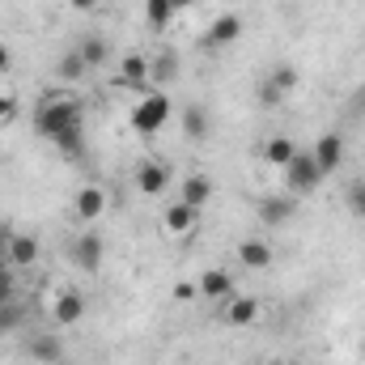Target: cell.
I'll list each match as a JSON object with an SVG mask.
<instances>
[{"label":"cell","mask_w":365,"mask_h":365,"mask_svg":"<svg viewBox=\"0 0 365 365\" xmlns=\"http://www.w3.org/2000/svg\"><path fill=\"white\" fill-rule=\"evenodd\" d=\"M170 187V170L162 162H140L136 166V191L140 195H162Z\"/></svg>","instance_id":"cell-9"},{"label":"cell","mask_w":365,"mask_h":365,"mask_svg":"<svg viewBox=\"0 0 365 365\" xmlns=\"http://www.w3.org/2000/svg\"><path fill=\"white\" fill-rule=\"evenodd\" d=\"M77 51H81V60H86L90 68H98V64H106V56H110L106 38H98V34H90V38H81V43H77Z\"/></svg>","instance_id":"cell-23"},{"label":"cell","mask_w":365,"mask_h":365,"mask_svg":"<svg viewBox=\"0 0 365 365\" xmlns=\"http://www.w3.org/2000/svg\"><path fill=\"white\" fill-rule=\"evenodd\" d=\"M73 212H77V221H98L106 212V191L102 187H81L77 200H73Z\"/></svg>","instance_id":"cell-13"},{"label":"cell","mask_w":365,"mask_h":365,"mask_svg":"<svg viewBox=\"0 0 365 365\" xmlns=\"http://www.w3.org/2000/svg\"><path fill=\"white\" fill-rule=\"evenodd\" d=\"M51 319H56L60 327H77V323L86 319V297H81L77 289H60V293L51 297Z\"/></svg>","instance_id":"cell-4"},{"label":"cell","mask_w":365,"mask_h":365,"mask_svg":"<svg viewBox=\"0 0 365 365\" xmlns=\"http://www.w3.org/2000/svg\"><path fill=\"white\" fill-rule=\"evenodd\" d=\"M280 179H284V191H289V195H310L319 182L327 179V175L319 170V162H314V153H310V149H297V158L280 170Z\"/></svg>","instance_id":"cell-3"},{"label":"cell","mask_w":365,"mask_h":365,"mask_svg":"<svg viewBox=\"0 0 365 365\" xmlns=\"http://www.w3.org/2000/svg\"><path fill=\"white\" fill-rule=\"evenodd\" d=\"M38 259V238L34 234H9V242H4V264L17 272V268H30Z\"/></svg>","instance_id":"cell-5"},{"label":"cell","mask_w":365,"mask_h":365,"mask_svg":"<svg viewBox=\"0 0 365 365\" xmlns=\"http://www.w3.org/2000/svg\"><path fill=\"white\" fill-rule=\"evenodd\" d=\"M0 170H4V162H0Z\"/></svg>","instance_id":"cell-33"},{"label":"cell","mask_w":365,"mask_h":365,"mask_svg":"<svg viewBox=\"0 0 365 365\" xmlns=\"http://www.w3.org/2000/svg\"><path fill=\"white\" fill-rule=\"evenodd\" d=\"M191 297H200V284L195 280H179L175 284V302H191Z\"/></svg>","instance_id":"cell-28"},{"label":"cell","mask_w":365,"mask_h":365,"mask_svg":"<svg viewBox=\"0 0 365 365\" xmlns=\"http://www.w3.org/2000/svg\"><path fill=\"white\" fill-rule=\"evenodd\" d=\"M9 68H13V51L0 43V73H9Z\"/></svg>","instance_id":"cell-31"},{"label":"cell","mask_w":365,"mask_h":365,"mask_svg":"<svg viewBox=\"0 0 365 365\" xmlns=\"http://www.w3.org/2000/svg\"><path fill=\"white\" fill-rule=\"evenodd\" d=\"M293 365H297V361H293Z\"/></svg>","instance_id":"cell-34"},{"label":"cell","mask_w":365,"mask_h":365,"mask_svg":"<svg viewBox=\"0 0 365 365\" xmlns=\"http://www.w3.org/2000/svg\"><path fill=\"white\" fill-rule=\"evenodd\" d=\"M238 259H242V268H268L272 264V247L264 238H242L238 242Z\"/></svg>","instance_id":"cell-16"},{"label":"cell","mask_w":365,"mask_h":365,"mask_svg":"<svg viewBox=\"0 0 365 365\" xmlns=\"http://www.w3.org/2000/svg\"><path fill=\"white\" fill-rule=\"evenodd\" d=\"M170 115H175L170 93L166 90H145L140 102L132 106V128H136L140 136H153V132H162V128L170 123Z\"/></svg>","instance_id":"cell-2"},{"label":"cell","mask_w":365,"mask_h":365,"mask_svg":"<svg viewBox=\"0 0 365 365\" xmlns=\"http://www.w3.org/2000/svg\"><path fill=\"white\" fill-rule=\"evenodd\" d=\"M344 204H349L353 217H361L365 221V179H353L349 187H344Z\"/></svg>","instance_id":"cell-25"},{"label":"cell","mask_w":365,"mask_h":365,"mask_svg":"<svg viewBox=\"0 0 365 365\" xmlns=\"http://www.w3.org/2000/svg\"><path fill=\"white\" fill-rule=\"evenodd\" d=\"M259 319V302L255 297H234L230 306H225V323L230 327H247V323H255Z\"/></svg>","instance_id":"cell-18"},{"label":"cell","mask_w":365,"mask_h":365,"mask_svg":"<svg viewBox=\"0 0 365 365\" xmlns=\"http://www.w3.org/2000/svg\"><path fill=\"white\" fill-rule=\"evenodd\" d=\"M182 132H187L191 140H204V136H208V115H204V106H182Z\"/></svg>","instance_id":"cell-22"},{"label":"cell","mask_w":365,"mask_h":365,"mask_svg":"<svg viewBox=\"0 0 365 365\" xmlns=\"http://www.w3.org/2000/svg\"><path fill=\"white\" fill-rule=\"evenodd\" d=\"M195 221H200V208H191V204H182V200H175V204L162 212V230H166V234H175V238L191 234V230H195Z\"/></svg>","instance_id":"cell-6"},{"label":"cell","mask_w":365,"mask_h":365,"mask_svg":"<svg viewBox=\"0 0 365 365\" xmlns=\"http://www.w3.org/2000/svg\"><path fill=\"white\" fill-rule=\"evenodd\" d=\"M86 73H90V64H86V60H81V51L73 47V51L60 60V81H81Z\"/></svg>","instance_id":"cell-24"},{"label":"cell","mask_w":365,"mask_h":365,"mask_svg":"<svg viewBox=\"0 0 365 365\" xmlns=\"http://www.w3.org/2000/svg\"><path fill=\"white\" fill-rule=\"evenodd\" d=\"M191 4H200V0H175V9H179V13H182V9H191Z\"/></svg>","instance_id":"cell-32"},{"label":"cell","mask_w":365,"mask_h":365,"mask_svg":"<svg viewBox=\"0 0 365 365\" xmlns=\"http://www.w3.org/2000/svg\"><path fill=\"white\" fill-rule=\"evenodd\" d=\"M21 319H26V306H17V302H4L0 306V331H13Z\"/></svg>","instance_id":"cell-26"},{"label":"cell","mask_w":365,"mask_h":365,"mask_svg":"<svg viewBox=\"0 0 365 365\" xmlns=\"http://www.w3.org/2000/svg\"><path fill=\"white\" fill-rule=\"evenodd\" d=\"M119 86H132V90H140L145 81H153V64L145 60V56H123L119 60V77H115Z\"/></svg>","instance_id":"cell-11"},{"label":"cell","mask_w":365,"mask_h":365,"mask_svg":"<svg viewBox=\"0 0 365 365\" xmlns=\"http://www.w3.org/2000/svg\"><path fill=\"white\" fill-rule=\"evenodd\" d=\"M17 115V98L13 93H0V123H9Z\"/></svg>","instance_id":"cell-29"},{"label":"cell","mask_w":365,"mask_h":365,"mask_svg":"<svg viewBox=\"0 0 365 365\" xmlns=\"http://www.w3.org/2000/svg\"><path fill=\"white\" fill-rule=\"evenodd\" d=\"M293 158H297V145H293L289 136H272V140L264 145V162H268V166H276V170H284Z\"/></svg>","instance_id":"cell-19"},{"label":"cell","mask_w":365,"mask_h":365,"mask_svg":"<svg viewBox=\"0 0 365 365\" xmlns=\"http://www.w3.org/2000/svg\"><path fill=\"white\" fill-rule=\"evenodd\" d=\"M175 0H145V17H149V26L153 30H166L170 21H175Z\"/></svg>","instance_id":"cell-21"},{"label":"cell","mask_w":365,"mask_h":365,"mask_svg":"<svg viewBox=\"0 0 365 365\" xmlns=\"http://www.w3.org/2000/svg\"><path fill=\"white\" fill-rule=\"evenodd\" d=\"M81 123H86V110L73 93H47L34 110V132L56 140L68 158H77L86 149V128Z\"/></svg>","instance_id":"cell-1"},{"label":"cell","mask_w":365,"mask_h":365,"mask_svg":"<svg viewBox=\"0 0 365 365\" xmlns=\"http://www.w3.org/2000/svg\"><path fill=\"white\" fill-rule=\"evenodd\" d=\"M30 357H34L38 365H60L64 344H60L56 336H34V340H30Z\"/></svg>","instance_id":"cell-20"},{"label":"cell","mask_w":365,"mask_h":365,"mask_svg":"<svg viewBox=\"0 0 365 365\" xmlns=\"http://www.w3.org/2000/svg\"><path fill=\"white\" fill-rule=\"evenodd\" d=\"M297 86V68H289V64H276L272 73H268V81H264V90H259V98L268 102V106H276L284 93Z\"/></svg>","instance_id":"cell-10"},{"label":"cell","mask_w":365,"mask_h":365,"mask_svg":"<svg viewBox=\"0 0 365 365\" xmlns=\"http://www.w3.org/2000/svg\"><path fill=\"white\" fill-rule=\"evenodd\" d=\"M212 195H217V182L208 179V175H187V179H182V191H179L182 204H191V208H204Z\"/></svg>","instance_id":"cell-14"},{"label":"cell","mask_w":365,"mask_h":365,"mask_svg":"<svg viewBox=\"0 0 365 365\" xmlns=\"http://www.w3.org/2000/svg\"><path fill=\"white\" fill-rule=\"evenodd\" d=\"M73 264L81 272H98V264H102V238L98 234H81L73 242Z\"/></svg>","instance_id":"cell-15"},{"label":"cell","mask_w":365,"mask_h":365,"mask_svg":"<svg viewBox=\"0 0 365 365\" xmlns=\"http://www.w3.org/2000/svg\"><path fill=\"white\" fill-rule=\"evenodd\" d=\"M13 293H17V280H13V268L4 264V268H0V306L13 302Z\"/></svg>","instance_id":"cell-27"},{"label":"cell","mask_w":365,"mask_h":365,"mask_svg":"<svg viewBox=\"0 0 365 365\" xmlns=\"http://www.w3.org/2000/svg\"><path fill=\"white\" fill-rule=\"evenodd\" d=\"M195 284H200V297H230L234 293V276L225 272V268H208Z\"/></svg>","instance_id":"cell-17"},{"label":"cell","mask_w":365,"mask_h":365,"mask_svg":"<svg viewBox=\"0 0 365 365\" xmlns=\"http://www.w3.org/2000/svg\"><path fill=\"white\" fill-rule=\"evenodd\" d=\"M68 4H73V9H77V13H93V9H98V4H102V0H68Z\"/></svg>","instance_id":"cell-30"},{"label":"cell","mask_w":365,"mask_h":365,"mask_svg":"<svg viewBox=\"0 0 365 365\" xmlns=\"http://www.w3.org/2000/svg\"><path fill=\"white\" fill-rule=\"evenodd\" d=\"M293 200H297V195H284V191H280V195H264V200H259V221H264V225H284V221L293 217V208H297Z\"/></svg>","instance_id":"cell-12"},{"label":"cell","mask_w":365,"mask_h":365,"mask_svg":"<svg viewBox=\"0 0 365 365\" xmlns=\"http://www.w3.org/2000/svg\"><path fill=\"white\" fill-rule=\"evenodd\" d=\"M314 162H319V170L323 175H331V170H340V162H344V140L336 136V132H327V136H319L314 140Z\"/></svg>","instance_id":"cell-8"},{"label":"cell","mask_w":365,"mask_h":365,"mask_svg":"<svg viewBox=\"0 0 365 365\" xmlns=\"http://www.w3.org/2000/svg\"><path fill=\"white\" fill-rule=\"evenodd\" d=\"M238 38H242V17H238V13H221V17L208 26V34H204L208 47H230V43H238Z\"/></svg>","instance_id":"cell-7"}]
</instances>
